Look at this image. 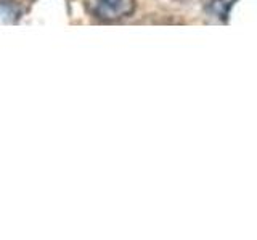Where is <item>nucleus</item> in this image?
Instances as JSON below:
<instances>
[{
	"label": "nucleus",
	"instance_id": "f257e3e1",
	"mask_svg": "<svg viewBox=\"0 0 257 240\" xmlns=\"http://www.w3.org/2000/svg\"><path fill=\"white\" fill-rule=\"evenodd\" d=\"M87 8L96 20L119 21L135 12V0H87Z\"/></svg>",
	"mask_w": 257,
	"mask_h": 240
},
{
	"label": "nucleus",
	"instance_id": "f03ea898",
	"mask_svg": "<svg viewBox=\"0 0 257 240\" xmlns=\"http://www.w3.org/2000/svg\"><path fill=\"white\" fill-rule=\"evenodd\" d=\"M233 4H235V0H212L211 5H209V13L225 21V20H228Z\"/></svg>",
	"mask_w": 257,
	"mask_h": 240
},
{
	"label": "nucleus",
	"instance_id": "7ed1b4c3",
	"mask_svg": "<svg viewBox=\"0 0 257 240\" xmlns=\"http://www.w3.org/2000/svg\"><path fill=\"white\" fill-rule=\"evenodd\" d=\"M21 16V8L13 2H0V18L7 22L18 21Z\"/></svg>",
	"mask_w": 257,
	"mask_h": 240
}]
</instances>
